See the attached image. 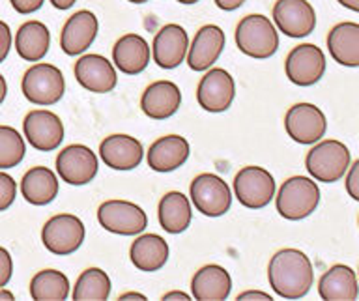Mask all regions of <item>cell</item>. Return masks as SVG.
I'll list each match as a JSON object with an SVG mask.
<instances>
[{"label": "cell", "instance_id": "cell-1", "mask_svg": "<svg viewBox=\"0 0 359 301\" xmlns=\"http://www.w3.org/2000/svg\"><path fill=\"white\" fill-rule=\"evenodd\" d=\"M268 281L279 297L302 300L314 285L313 262L299 249H280L269 260Z\"/></svg>", "mask_w": 359, "mask_h": 301}, {"label": "cell", "instance_id": "cell-2", "mask_svg": "<svg viewBox=\"0 0 359 301\" xmlns=\"http://www.w3.org/2000/svg\"><path fill=\"white\" fill-rule=\"evenodd\" d=\"M238 49L255 60H266L279 49V32L262 13H251L238 22L234 32Z\"/></svg>", "mask_w": 359, "mask_h": 301}, {"label": "cell", "instance_id": "cell-3", "mask_svg": "<svg viewBox=\"0 0 359 301\" xmlns=\"http://www.w3.org/2000/svg\"><path fill=\"white\" fill-rule=\"evenodd\" d=\"M350 163H352V154L348 146L335 139L322 140V142L318 140V145L314 142L313 150H309L305 157V167L311 178L324 184H333L344 178Z\"/></svg>", "mask_w": 359, "mask_h": 301}, {"label": "cell", "instance_id": "cell-4", "mask_svg": "<svg viewBox=\"0 0 359 301\" xmlns=\"http://www.w3.org/2000/svg\"><path fill=\"white\" fill-rule=\"evenodd\" d=\"M320 189L316 182L307 176H292L280 185L275 195L277 212L286 221H302L318 208Z\"/></svg>", "mask_w": 359, "mask_h": 301}, {"label": "cell", "instance_id": "cell-5", "mask_svg": "<svg viewBox=\"0 0 359 301\" xmlns=\"http://www.w3.org/2000/svg\"><path fill=\"white\" fill-rule=\"evenodd\" d=\"M21 90L32 105H55L64 98L66 81L55 64L39 62L22 75Z\"/></svg>", "mask_w": 359, "mask_h": 301}, {"label": "cell", "instance_id": "cell-6", "mask_svg": "<svg viewBox=\"0 0 359 301\" xmlns=\"http://www.w3.org/2000/svg\"><path fill=\"white\" fill-rule=\"evenodd\" d=\"M86 229L83 221L73 213H58L50 218L41 229V243L50 255L67 257L83 246Z\"/></svg>", "mask_w": 359, "mask_h": 301}, {"label": "cell", "instance_id": "cell-7", "mask_svg": "<svg viewBox=\"0 0 359 301\" xmlns=\"http://www.w3.org/2000/svg\"><path fill=\"white\" fill-rule=\"evenodd\" d=\"M191 202L206 218H221L230 210L232 193L229 184L217 174H198L189 185Z\"/></svg>", "mask_w": 359, "mask_h": 301}, {"label": "cell", "instance_id": "cell-8", "mask_svg": "<svg viewBox=\"0 0 359 301\" xmlns=\"http://www.w3.org/2000/svg\"><path fill=\"white\" fill-rule=\"evenodd\" d=\"M234 195L241 206L262 210L273 201L275 178L269 170L257 165L243 167L234 178Z\"/></svg>", "mask_w": 359, "mask_h": 301}, {"label": "cell", "instance_id": "cell-9", "mask_svg": "<svg viewBox=\"0 0 359 301\" xmlns=\"http://www.w3.org/2000/svg\"><path fill=\"white\" fill-rule=\"evenodd\" d=\"M97 221L107 232L118 236H137L146 229L148 215L139 204L129 201L103 202L97 210Z\"/></svg>", "mask_w": 359, "mask_h": 301}, {"label": "cell", "instance_id": "cell-10", "mask_svg": "<svg viewBox=\"0 0 359 301\" xmlns=\"http://www.w3.org/2000/svg\"><path fill=\"white\" fill-rule=\"evenodd\" d=\"M285 129L294 142L309 146L324 139L327 120L322 109L313 103H297L286 111Z\"/></svg>", "mask_w": 359, "mask_h": 301}, {"label": "cell", "instance_id": "cell-11", "mask_svg": "<svg viewBox=\"0 0 359 301\" xmlns=\"http://www.w3.org/2000/svg\"><path fill=\"white\" fill-rule=\"evenodd\" d=\"M325 55L318 45L302 44L288 53L285 60L286 77L296 86H313L324 77Z\"/></svg>", "mask_w": 359, "mask_h": 301}, {"label": "cell", "instance_id": "cell-12", "mask_svg": "<svg viewBox=\"0 0 359 301\" xmlns=\"http://www.w3.org/2000/svg\"><path fill=\"white\" fill-rule=\"evenodd\" d=\"M236 98V81L223 67H210L196 88V101L206 112L229 111Z\"/></svg>", "mask_w": 359, "mask_h": 301}, {"label": "cell", "instance_id": "cell-13", "mask_svg": "<svg viewBox=\"0 0 359 301\" xmlns=\"http://www.w3.org/2000/svg\"><path fill=\"white\" fill-rule=\"evenodd\" d=\"M273 25L288 38H305L316 28V11L309 0H277Z\"/></svg>", "mask_w": 359, "mask_h": 301}, {"label": "cell", "instance_id": "cell-14", "mask_svg": "<svg viewBox=\"0 0 359 301\" xmlns=\"http://www.w3.org/2000/svg\"><path fill=\"white\" fill-rule=\"evenodd\" d=\"M97 156L84 145H69L56 157V173L69 185H86L97 174Z\"/></svg>", "mask_w": 359, "mask_h": 301}, {"label": "cell", "instance_id": "cell-15", "mask_svg": "<svg viewBox=\"0 0 359 301\" xmlns=\"http://www.w3.org/2000/svg\"><path fill=\"white\" fill-rule=\"evenodd\" d=\"M22 131L34 150L53 152L64 140V123L55 112L36 109L22 120Z\"/></svg>", "mask_w": 359, "mask_h": 301}, {"label": "cell", "instance_id": "cell-16", "mask_svg": "<svg viewBox=\"0 0 359 301\" xmlns=\"http://www.w3.org/2000/svg\"><path fill=\"white\" fill-rule=\"evenodd\" d=\"M77 83L94 94H109L116 88L118 75L111 60L101 55H84L73 67Z\"/></svg>", "mask_w": 359, "mask_h": 301}, {"label": "cell", "instance_id": "cell-17", "mask_svg": "<svg viewBox=\"0 0 359 301\" xmlns=\"http://www.w3.org/2000/svg\"><path fill=\"white\" fill-rule=\"evenodd\" d=\"M224 45H226V36L223 28L217 25H204L196 30L195 38L187 49L185 55L187 64L193 72H206L219 60Z\"/></svg>", "mask_w": 359, "mask_h": 301}, {"label": "cell", "instance_id": "cell-18", "mask_svg": "<svg viewBox=\"0 0 359 301\" xmlns=\"http://www.w3.org/2000/svg\"><path fill=\"white\" fill-rule=\"evenodd\" d=\"M189 49V36L180 25H165L151 44V58L163 69H176L185 60Z\"/></svg>", "mask_w": 359, "mask_h": 301}, {"label": "cell", "instance_id": "cell-19", "mask_svg": "<svg viewBox=\"0 0 359 301\" xmlns=\"http://www.w3.org/2000/svg\"><path fill=\"white\" fill-rule=\"evenodd\" d=\"M144 148L131 135L114 133L101 140L100 157L112 170H133L140 165Z\"/></svg>", "mask_w": 359, "mask_h": 301}, {"label": "cell", "instance_id": "cell-20", "mask_svg": "<svg viewBox=\"0 0 359 301\" xmlns=\"http://www.w3.org/2000/svg\"><path fill=\"white\" fill-rule=\"evenodd\" d=\"M97 30H100V21H97L94 11H75L62 28L60 49L67 56L83 55L84 51L94 44Z\"/></svg>", "mask_w": 359, "mask_h": 301}, {"label": "cell", "instance_id": "cell-21", "mask_svg": "<svg viewBox=\"0 0 359 301\" xmlns=\"http://www.w3.org/2000/svg\"><path fill=\"white\" fill-rule=\"evenodd\" d=\"M182 105V92L172 81H156L144 90L140 109L151 120H168Z\"/></svg>", "mask_w": 359, "mask_h": 301}, {"label": "cell", "instance_id": "cell-22", "mask_svg": "<svg viewBox=\"0 0 359 301\" xmlns=\"http://www.w3.org/2000/svg\"><path fill=\"white\" fill-rule=\"evenodd\" d=\"M191 146L182 135H165L148 150V167L156 173H172L189 159Z\"/></svg>", "mask_w": 359, "mask_h": 301}, {"label": "cell", "instance_id": "cell-23", "mask_svg": "<svg viewBox=\"0 0 359 301\" xmlns=\"http://www.w3.org/2000/svg\"><path fill=\"white\" fill-rule=\"evenodd\" d=\"M112 60L123 75H139L150 64V45L139 34H126L112 47Z\"/></svg>", "mask_w": 359, "mask_h": 301}, {"label": "cell", "instance_id": "cell-24", "mask_svg": "<svg viewBox=\"0 0 359 301\" xmlns=\"http://www.w3.org/2000/svg\"><path fill=\"white\" fill-rule=\"evenodd\" d=\"M230 290L232 277L217 264H208L191 279V294L198 301H223L230 296Z\"/></svg>", "mask_w": 359, "mask_h": 301}, {"label": "cell", "instance_id": "cell-25", "mask_svg": "<svg viewBox=\"0 0 359 301\" xmlns=\"http://www.w3.org/2000/svg\"><path fill=\"white\" fill-rule=\"evenodd\" d=\"M318 294L325 301H355L359 296L358 275L350 266L335 264L320 277Z\"/></svg>", "mask_w": 359, "mask_h": 301}, {"label": "cell", "instance_id": "cell-26", "mask_svg": "<svg viewBox=\"0 0 359 301\" xmlns=\"http://www.w3.org/2000/svg\"><path fill=\"white\" fill-rule=\"evenodd\" d=\"M331 58L344 67L359 66V25L353 21L339 22L327 34Z\"/></svg>", "mask_w": 359, "mask_h": 301}, {"label": "cell", "instance_id": "cell-27", "mask_svg": "<svg viewBox=\"0 0 359 301\" xmlns=\"http://www.w3.org/2000/svg\"><path fill=\"white\" fill-rule=\"evenodd\" d=\"M168 243L159 234H142L131 243L129 258L140 272H159L168 260Z\"/></svg>", "mask_w": 359, "mask_h": 301}, {"label": "cell", "instance_id": "cell-28", "mask_svg": "<svg viewBox=\"0 0 359 301\" xmlns=\"http://www.w3.org/2000/svg\"><path fill=\"white\" fill-rule=\"evenodd\" d=\"M157 215H159V225L165 232L182 234L189 229L191 221H193L189 199L180 191H168L159 201Z\"/></svg>", "mask_w": 359, "mask_h": 301}, {"label": "cell", "instance_id": "cell-29", "mask_svg": "<svg viewBox=\"0 0 359 301\" xmlns=\"http://www.w3.org/2000/svg\"><path fill=\"white\" fill-rule=\"evenodd\" d=\"M60 184L56 174L47 167L30 168L21 180V193L32 206H47L58 195Z\"/></svg>", "mask_w": 359, "mask_h": 301}, {"label": "cell", "instance_id": "cell-30", "mask_svg": "<svg viewBox=\"0 0 359 301\" xmlns=\"http://www.w3.org/2000/svg\"><path fill=\"white\" fill-rule=\"evenodd\" d=\"M50 32L41 21H28L19 27L15 34V51L22 60H43L49 53Z\"/></svg>", "mask_w": 359, "mask_h": 301}, {"label": "cell", "instance_id": "cell-31", "mask_svg": "<svg viewBox=\"0 0 359 301\" xmlns=\"http://www.w3.org/2000/svg\"><path fill=\"white\" fill-rule=\"evenodd\" d=\"M30 297L36 301H62L69 296V279L58 269H41L30 281Z\"/></svg>", "mask_w": 359, "mask_h": 301}, {"label": "cell", "instance_id": "cell-32", "mask_svg": "<svg viewBox=\"0 0 359 301\" xmlns=\"http://www.w3.org/2000/svg\"><path fill=\"white\" fill-rule=\"evenodd\" d=\"M111 279L103 269L88 268L79 275L75 288H73V300L103 301L111 296Z\"/></svg>", "mask_w": 359, "mask_h": 301}, {"label": "cell", "instance_id": "cell-33", "mask_svg": "<svg viewBox=\"0 0 359 301\" xmlns=\"http://www.w3.org/2000/svg\"><path fill=\"white\" fill-rule=\"evenodd\" d=\"M27 145L21 133L11 126H0V170L17 167L25 159Z\"/></svg>", "mask_w": 359, "mask_h": 301}, {"label": "cell", "instance_id": "cell-34", "mask_svg": "<svg viewBox=\"0 0 359 301\" xmlns=\"http://www.w3.org/2000/svg\"><path fill=\"white\" fill-rule=\"evenodd\" d=\"M17 184L10 174L0 170V212H6L15 202Z\"/></svg>", "mask_w": 359, "mask_h": 301}, {"label": "cell", "instance_id": "cell-35", "mask_svg": "<svg viewBox=\"0 0 359 301\" xmlns=\"http://www.w3.org/2000/svg\"><path fill=\"white\" fill-rule=\"evenodd\" d=\"M346 191L353 201H359V161L350 163L346 170Z\"/></svg>", "mask_w": 359, "mask_h": 301}, {"label": "cell", "instance_id": "cell-36", "mask_svg": "<svg viewBox=\"0 0 359 301\" xmlns=\"http://www.w3.org/2000/svg\"><path fill=\"white\" fill-rule=\"evenodd\" d=\"M13 275V260L11 255L6 251L4 247H0V288H4L11 281Z\"/></svg>", "mask_w": 359, "mask_h": 301}, {"label": "cell", "instance_id": "cell-37", "mask_svg": "<svg viewBox=\"0 0 359 301\" xmlns=\"http://www.w3.org/2000/svg\"><path fill=\"white\" fill-rule=\"evenodd\" d=\"M13 45V36H11L10 27L4 21H0V64L8 58Z\"/></svg>", "mask_w": 359, "mask_h": 301}, {"label": "cell", "instance_id": "cell-38", "mask_svg": "<svg viewBox=\"0 0 359 301\" xmlns=\"http://www.w3.org/2000/svg\"><path fill=\"white\" fill-rule=\"evenodd\" d=\"M13 10L21 15H30L34 11H38L43 6L45 0H10Z\"/></svg>", "mask_w": 359, "mask_h": 301}, {"label": "cell", "instance_id": "cell-39", "mask_svg": "<svg viewBox=\"0 0 359 301\" xmlns=\"http://www.w3.org/2000/svg\"><path fill=\"white\" fill-rule=\"evenodd\" d=\"M240 301H249V300H260V301H271L273 297L266 294L262 290H247V292H241L240 296H238Z\"/></svg>", "mask_w": 359, "mask_h": 301}, {"label": "cell", "instance_id": "cell-40", "mask_svg": "<svg viewBox=\"0 0 359 301\" xmlns=\"http://www.w3.org/2000/svg\"><path fill=\"white\" fill-rule=\"evenodd\" d=\"M213 2H215L219 10L223 11H234L245 4V0H213Z\"/></svg>", "mask_w": 359, "mask_h": 301}, {"label": "cell", "instance_id": "cell-41", "mask_svg": "<svg viewBox=\"0 0 359 301\" xmlns=\"http://www.w3.org/2000/svg\"><path fill=\"white\" fill-rule=\"evenodd\" d=\"M163 300H167V301H172V300L189 301L191 296H189V294H185V292H182V290H172V292H167V294L163 296Z\"/></svg>", "mask_w": 359, "mask_h": 301}, {"label": "cell", "instance_id": "cell-42", "mask_svg": "<svg viewBox=\"0 0 359 301\" xmlns=\"http://www.w3.org/2000/svg\"><path fill=\"white\" fill-rule=\"evenodd\" d=\"M49 2L55 6L56 10H60V11L69 10V8H73V4H75V0H49Z\"/></svg>", "mask_w": 359, "mask_h": 301}, {"label": "cell", "instance_id": "cell-43", "mask_svg": "<svg viewBox=\"0 0 359 301\" xmlns=\"http://www.w3.org/2000/svg\"><path fill=\"white\" fill-rule=\"evenodd\" d=\"M339 4L344 6L346 10L353 11V13H358L359 11V0H337Z\"/></svg>", "mask_w": 359, "mask_h": 301}, {"label": "cell", "instance_id": "cell-44", "mask_svg": "<svg viewBox=\"0 0 359 301\" xmlns=\"http://www.w3.org/2000/svg\"><path fill=\"white\" fill-rule=\"evenodd\" d=\"M118 300H122V301H128V300L144 301L146 296H144V294H140V292H126V294H122V296L118 297Z\"/></svg>", "mask_w": 359, "mask_h": 301}, {"label": "cell", "instance_id": "cell-45", "mask_svg": "<svg viewBox=\"0 0 359 301\" xmlns=\"http://www.w3.org/2000/svg\"><path fill=\"white\" fill-rule=\"evenodd\" d=\"M6 94H8V83H6V79L0 75V105H2V101L6 100Z\"/></svg>", "mask_w": 359, "mask_h": 301}, {"label": "cell", "instance_id": "cell-46", "mask_svg": "<svg viewBox=\"0 0 359 301\" xmlns=\"http://www.w3.org/2000/svg\"><path fill=\"white\" fill-rule=\"evenodd\" d=\"M0 300H6V301L13 300V294H11L10 290H4V288H0Z\"/></svg>", "mask_w": 359, "mask_h": 301}, {"label": "cell", "instance_id": "cell-47", "mask_svg": "<svg viewBox=\"0 0 359 301\" xmlns=\"http://www.w3.org/2000/svg\"><path fill=\"white\" fill-rule=\"evenodd\" d=\"M178 2H180V4H187V6H189V4H196L198 0H178Z\"/></svg>", "mask_w": 359, "mask_h": 301}, {"label": "cell", "instance_id": "cell-48", "mask_svg": "<svg viewBox=\"0 0 359 301\" xmlns=\"http://www.w3.org/2000/svg\"><path fill=\"white\" fill-rule=\"evenodd\" d=\"M128 2H131V4H144L148 0H128Z\"/></svg>", "mask_w": 359, "mask_h": 301}]
</instances>
